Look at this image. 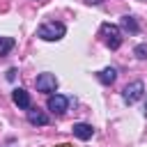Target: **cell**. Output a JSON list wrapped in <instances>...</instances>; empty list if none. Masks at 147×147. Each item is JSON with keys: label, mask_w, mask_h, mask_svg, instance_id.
Masks as SVG:
<instances>
[{"label": "cell", "mask_w": 147, "mask_h": 147, "mask_svg": "<svg viewBox=\"0 0 147 147\" xmlns=\"http://www.w3.org/2000/svg\"><path fill=\"white\" fill-rule=\"evenodd\" d=\"M87 5H101V0H85Z\"/></svg>", "instance_id": "cell-14"}, {"label": "cell", "mask_w": 147, "mask_h": 147, "mask_svg": "<svg viewBox=\"0 0 147 147\" xmlns=\"http://www.w3.org/2000/svg\"><path fill=\"white\" fill-rule=\"evenodd\" d=\"M133 55H136L138 60H147V44H138V46L133 48Z\"/></svg>", "instance_id": "cell-12"}, {"label": "cell", "mask_w": 147, "mask_h": 147, "mask_svg": "<svg viewBox=\"0 0 147 147\" xmlns=\"http://www.w3.org/2000/svg\"><path fill=\"white\" fill-rule=\"evenodd\" d=\"M96 78H99V83H101V85H113V83H115V78H117V69H115V67H106L103 71H99V74H96Z\"/></svg>", "instance_id": "cell-10"}, {"label": "cell", "mask_w": 147, "mask_h": 147, "mask_svg": "<svg viewBox=\"0 0 147 147\" xmlns=\"http://www.w3.org/2000/svg\"><path fill=\"white\" fill-rule=\"evenodd\" d=\"M69 103H71V99H69V96H64V94H48L46 108H48L51 113H55V115H64Z\"/></svg>", "instance_id": "cell-4"}, {"label": "cell", "mask_w": 147, "mask_h": 147, "mask_svg": "<svg viewBox=\"0 0 147 147\" xmlns=\"http://www.w3.org/2000/svg\"><path fill=\"white\" fill-rule=\"evenodd\" d=\"M14 76H16V69H9V71H7V78H9V80H14Z\"/></svg>", "instance_id": "cell-13"}, {"label": "cell", "mask_w": 147, "mask_h": 147, "mask_svg": "<svg viewBox=\"0 0 147 147\" xmlns=\"http://www.w3.org/2000/svg\"><path fill=\"white\" fill-rule=\"evenodd\" d=\"M119 28L124 30V32H129V34H138L140 32V25H138V21H136V16H122V21H119Z\"/></svg>", "instance_id": "cell-9"}, {"label": "cell", "mask_w": 147, "mask_h": 147, "mask_svg": "<svg viewBox=\"0 0 147 147\" xmlns=\"http://www.w3.org/2000/svg\"><path fill=\"white\" fill-rule=\"evenodd\" d=\"M145 115H147V99H145Z\"/></svg>", "instance_id": "cell-15"}, {"label": "cell", "mask_w": 147, "mask_h": 147, "mask_svg": "<svg viewBox=\"0 0 147 147\" xmlns=\"http://www.w3.org/2000/svg\"><path fill=\"white\" fill-rule=\"evenodd\" d=\"M64 34H67V28L60 21H48V23H44V25L37 28V37L44 39V41H57Z\"/></svg>", "instance_id": "cell-1"}, {"label": "cell", "mask_w": 147, "mask_h": 147, "mask_svg": "<svg viewBox=\"0 0 147 147\" xmlns=\"http://www.w3.org/2000/svg\"><path fill=\"white\" fill-rule=\"evenodd\" d=\"M99 34H101L103 44H106L110 51H117V48L122 46V32H119L117 25H113V23H103V25L99 28Z\"/></svg>", "instance_id": "cell-2"}, {"label": "cell", "mask_w": 147, "mask_h": 147, "mask_svg": "<svg viewBox=\"0 0 147 147\" xmlns=\"http://www.w3.org/2000/svg\"><path fill=\"white\" fill-rule=\"evenodd\" d=\"M142 94H145V83H142V80H133V83H129V85L124 87L122 99H124V103L133 106L136 101H140V99H142Z\"/></svg>", "instance_id": "cell-3"}, {"label": "cell", "mask_w": 147, "mask_h": 147, "mask_svg": "<svg viewBox=\"0 0 147 147\" xmlns=\"http://www.w3.org/2000/svg\"><path fill=\"white\" fill-rule=\"evenodd\" d=\"M34 85H37V90H39V92L55 94V90H57V78H55L53 74H39V76H37V80H34Z\"/></svg>", "instance_id": "cell-5"}, {"label": "cell", "mask_w": 147, "mask_h": 147, "mask_svg": "<svg viewBox=\"0 0 147 147\" xmlns=\"http://www.w3.org/2000/svg\"><path fill=\"white\" fill-rule=\"evenodd\" d=\"M28 122L34 124V126H44V124H48V115H46L44 110L30 106V108H28Z\"/></svg>", "instance_id": "cell-7"}, {"label": "cell", "mask_w": 147, "mask_h": 147, "mask_svg": "<svg viewBox=\"0 0 147 147\" xmlns=\"http://www.w3.org/2000/svg\"><path fill=\"white\" fill-rule=\"evenodd\" d=\"M71 131H74V136H76L78 140H90V138L94 136V129H92V124H85V122H78V124H74V126H71Z\"/></svg>", "instance_id": "cell-8"}, {"label": "cell", "mask_w": 147, "mask_h": 147, "mask_svg": "<svg viewBox=\"0 0 147 147\" xmlns=\"http://www.w3.org/2000/svg\"><path fill=\"white\" fill-rule=\"evenodd\" d=\"M11 101H14L18 108H23V110H28V108L32 106V101H30V94H28L23 87H16V90L11 92Z\"/></svg>", "instance_id": "cell-6"}, {"label": "cell", "mask_w": 147, "mask_h": 147, "mask_svg": "<svg viewBox=\"0 0 147 147\" xmlns=\"http://www.w3.org/2000/svg\"><path fill=\"white\" fill-rule=\"evenodd\" d=\"M14 44H16V41H14L11 37H0V55H7V53L14 48Z\"/></svg>", "instance_id": "cell-11"}]
</instances>
